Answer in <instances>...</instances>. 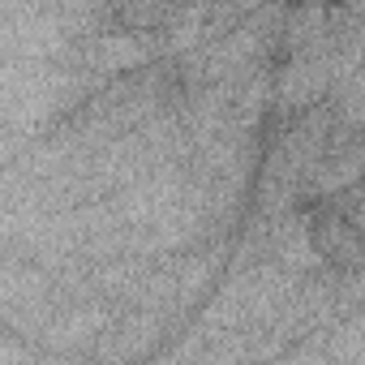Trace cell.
<instances>
[{"instance_id": "obj_1", "label": "cell", "mask_w": 365, "mask_h": 365, "mask_svg": "<svg viewBox=\"0 0 365 365\" xmlns=\"http://www.w3.org/2000/svg\"><path fill=\"white\" fill-rule=\"evenodd\" d=\"M108 82L61 61H0V159L56 129Z\"/></svg>"}, {"instance_id": "obj_2", "label": "cell", "mask_w": 365, "mask_h": 365, "mask_svg": "<svg viewBox=\"0 0 365 365\" xmlns=\"http://www.w3.org/2000/svg\"><path fill=\"white\" fill-rule=\"evenodd\" d=\"M297 284H301V275L288 271V267H279V262L232 267V271H224V279L215 284V292L202 301V309L194 314V322L207 327V331H254V335L267 339L271 361H279L271 331L284 318Z\"/></svg>"}, {"instance_id": "obj_3", "label": "cell", "mask_w": 365, "mask_h": 365, "mask_svg": "<svg viewBox=\"0 0 365 365\" xmlns=\"http://www.w3.org/2000/svg\"><path fill=\"white\" fill-rule=\"evenodd\" d=\"M284 125L275 129L262 168H258V190L254 207L258 211H292L309 198L314 172L327 155L331 142V103H314L309 112L279 116Z\"/></svg>"}, {"instance_id": "obj_4", "label": "cell", "mask_w": 365, "mask_h": 365, "mask_svg": "<svg viewBox=\"0 0 365 365\" xmlns=\"http://www.w3.org/2000/svg\"><path fill=\"white\" fill-rule=\"evenodd\" d=\"M284 26H288V0H271V5H262L245 22H237L228 35H220L185 56H172L180 86H207L228 73L271 65L275 52H284Z\"/></svg>"}, {"instance_id": "obj_5", "label": "cell", "mask_w": 365, "mask_h": 365, "mask_svg": "<svg viewBox=\"0 0 365 365\" xmlns=\"http://www.w3.org/2000/svg\"><path fill=\"white\" fill-rule=\"evenodd\" d=\"M335 43H339V18H335V31L322 43L284 56L279 78H275V116H297V112H309L314 103L331 99V86H335Z\"/></svg>"}, {"instance_id": "obj_6", "label": "cell", "mask_w": 365, "mask_h": 365, "mask_svg": "<svg viewBox=\"0 0 365 365\" xmlns=\"http://www.w3.org/2000/svg\"><path fill=\"white\" fill-rule=\"evenodd\" d=\"M262 5H271V0H185V5H176V14L168 18V26L159 31L163 61L185 56V52H194V48L228 35L237 22H245Z\"/></svg>"}, {"instance_id": "obj_7", "label": "cell", "mask_w": 365, "mask_h": 365, "mask_svg": "<svg viewBox=\"0 0 365 365\" xmlns=\"http://www.w3.org/2000/svg\"><path fill=\"white\" fill-rule=\"evenodd\" d=\"M314 207L318 211H309V215H314V245H318V254L327 262H335V267H365V241H361V232L331 202H314Z\"/></svg>"}, {"instance_id": "obj_8", "label": "cell", "mask_w": 365, "mask_h": 365, "mask_svg": "<svg viewBox=\"0 0 365 365\" xmlns=\"http://www.w3.org/2000/svg\"><path fill=\"white\" fill-rule=\"evenodd\" d=\"M288 361H365V305L348 314L335 331L297 344Z\"/></svg>"}, {"instance_id": "obj_9", "label": "cell", "mask_w": 365, "mask_h": 365, "mask_svg": "<svg viewBox=\"0 0 365 365\" xmlns=\"http://www.w3.org/2000/svg\"><path fill=\"white\" fill-rule=\"evenodd\" d=\"M22 5H35L43 14H56V18H65L82 35H95V31L116 26V9L108 5V0H22Z\"/></svg>"}, {"instance_id": "obj_10", "label": "cell", "mask_w": 365, "mask_h": 365, "mask_svg": "<svg viewBox=\"0 0 365 365\" xmlns=\"http://www.w3.org/2000/svg\"><path fill=\"white\" fill-rule=\"evenodd\" d=\"M356 232H361V241H365V180L361 185H352V190H344V194H335V198H327Z\"/></svg>"}, {"instance_id": "obj_11", "label": "cell", "mask_w": 365, "mask_h": 365, "mask_svg": "<svg viewBox=\"0 0 365 365\" xmlns=\"http://www.w3.org/2000/svg\"><path fill=\"white\" fill-rule=\"evenodd\" d=\"M339 5H344L348 14H361V18H365V0H339Z\"/></svg>"}]
</instances>
